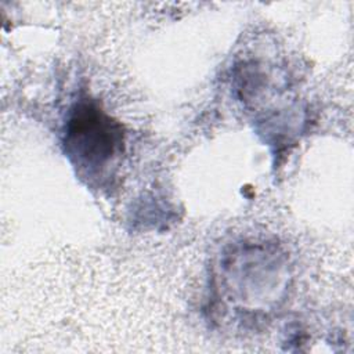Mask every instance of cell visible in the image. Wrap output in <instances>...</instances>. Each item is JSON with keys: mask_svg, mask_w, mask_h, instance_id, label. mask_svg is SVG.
<instances>
[{"mask_svg": "<svg viewBox=\"0 0 354 354\" xmlns=\"http://www.w3.org/2000/svg\"><path fill=\"white\" fill-rule=\"evenodd\" d=\"M65 144L84 165L102 166L120 148L122 130L95 105L83 102L68 122Z\"/></svg>", "mask_w": 354, "mask_h": 354, "instance_id": "obj_1", "label": "cell"}]
</instances>
